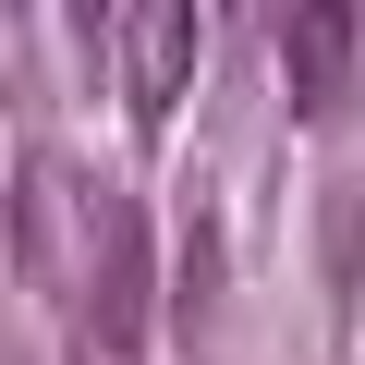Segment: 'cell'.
Masks as SVG:
<instances>
[{
    "instance_id": "obj_1",
    "label": "cell",
    "mask_w": 365,
    "mask_h": 365,
    "mask_svg": "<svg viewBox=\"0 0 365 365\" xmlns=\"http://www.w3.org/2000/svg\"><path fill=\"white\" fill-rule=\"evenodd\" d=\"M73 280H86V341L122 365V353L158 329V256H146V207H134V195H86V256H73Z\"/></svg>"
},
{
    "instance_id": "obj_2",
    "label": "cell",
    "mask_w": 365,
    "mask_h": 365,
    "mask_svg": "<svg viewBox=\"0 0 365 365\" xmlns=\"http://www.w3.org/2000/svg\"><path fill=\"white\" fill-rule=\"evenodd\" d=\"M182 73H195V0H134V122H170Z\"/></svg>"
},
{
    "instance_id": "obj_3",
    "label": "cell",
    "mask_w": 365,
    "mask_h": 365,
    "mask_svg": "<svg viewBox=\"0 0 365 365\" xmlns=\"http://www.w3.org/2000/svg\"><path fill=\"white\" fill-rule=\"evenodd\" d=\"M280 61H292V98L304 110H341L353 98V0H304L292 37H280Z\"/></svg>"
},
{
    "instance_id": "obj_4",
    "label": "cell",
    "mask_w": 365,
    "mask_h": 365,
    "mask_svg": "<svg viewBox=\"0 0 365 365\" xmlns=\"http://www.w3.org/2000/svg\"><path fill=\"white\" fill-rule=\"evenodd\" d=\"M61 195H73V182H61L49 158L13 170V256H25L37 280H73V207H61Z\"/></svg>"
},
{
    "instance_id": "obj_5",
    "label": "cell",
    "mask_w": 365,
    "mask_h": 365,
    "mask_svg": "<svg viewBox=\"0 0 365 365\" xmlns=\"http://www.w3.org/2000/svg\"><path fill=\"white\" fill-rule=\"evenodd\" d=\"M220 292H232V244H220V220H195V232H182V280H170V317H182V329H220Z\"/></svg>"
},
{
    "instance_id": "obj_6",
    "label": "cell",
    "mask_w": 365,
    "mask_h": 365,
    "mask_svg": "<svg viewBox=\"0 0 365 365\" xmlns=\"http://www.w3.org/2000/svg\"><path fill=\"white\" fill-rule=\"evenodd\" d=\"M61 25H73V37H86V49H98V37H110V25H122V0H61Z\"/></svg>"
},
{
    "instance_id": "obj_7",
    "label": "cell",
    "mask_w": 365,
    "mask_h": 365,
    "mask_svg": "<svg viewBox=\"0 0 365 365\" xmlns=\"http://www.w3.org/2000/svg\"><path fill=\"white\" fill-rule=\"evenodd\" d=\"M220 13H268V0H220Z\"/></svg>"
},
{
    "instance_id": "obj_8",
    "label": "cell",
    "mask_w": 365,
    "mask_h": 365,
    "mask_svg": "<svg viewBox=\"0 0 365 365\" xmlns=\"http://www.w3.org/2000/svg\"><path fill=\"white\" fill-rule=\"evenodd\" d=\"M0 365H13V353H0Z\"/></svg>"
}]
</instances>
